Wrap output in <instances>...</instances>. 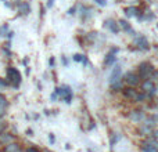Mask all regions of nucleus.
<instances>
[{
    "mask_svg": "<svg viewBox=\"0 0 158 152\" xmlns=\"http://www.w3.org/2000/svg\"><path fill=\"white\" fill-rule=\"evenodd\" d=\"M154 71H156V68L153 66V64L144 61V62H142L139 66H137V72H136V74L139 75L140 79L146 80V79H150V76H151V74H153Z\"/></svg>",
    "mask_w": 158,
    "mask_h": 152,
    "instance_id": "f257e3e1",
    "label": "nucleus"
},
{
    "mask_svg": "<svg viewBox=\"0 0 158 152\" xmlns=\"http://www.w3.org/2000/svg\"><path fill=\"white\" fill-rule=\"evenodd\" d=\"M122 82L126 84V86H131V87H136L139 86V83L142 82V79L139 78V75L136 74V72H126L125 75L122 76Z\"/></svg>",
    "mask_w": 158,
    "mask_h": 152,
    "instance_id": "f03ea898",
    "label": "nucleus"
},
{
    "mask_svg": "<svg viewBox=\"0 0 158 152\" xmlns=\"http://www.w3.org/2000/svg\"><path fill=\"white\" fill-rule=\"evenodd\" d=\"M7 82H10L14 87L19 86V83H21V74H19V71L17 68L10 66L7 69Z\"/></svg>",
    "mask_w": 158,
    "mask_h": 152,
    "instance_id": "7ed1b4c3",
    "label": "nucleus"
},
{
    "mask_svg": "<svg viewBox=\"0 0 158 152\" xmlns=\"http://www.w3.org/2000/svg\"><path fill=\"white\" fill-rule=\"evenodd\" d=\"M135 44H136V47L139 50H142V51H147V50H150V43H148V40L143 35H139V36L135 38Z\"/></svg>",
    "mask_w": 158,
    "mask_h": 152,
    "instance_id": "20e7f679",
    "label": "nucleus"
},
{
    "mask_svg": "<svg viewBox=\"0 0 158 152\" xmlns=\"http://www.w3.org/2000/svg\"><path fill=\"white\" fill-rule=\"evenodd\" d=\"M119 53V49L118 47H112L111 50L108 51V54L106 55V60H104V65L106 66H110L117 61V54Z\"/></svg>",
    "mask_w": 158,
    "mask_h": 152,
    "instance_id": "39448f33",
    "label": "nucleus"
},
{
    "mask_svg": "<svg viewBox=\"0 0 158 152\" xmlns=\"http://www.w3.org/2000/svg\"><path fill=\"white\" fill-rule=\"evenodd\" d=\"M122 94H123V97L126 98V100H131V101H135V98H136V95H137V90L135 89V87H131V86H126V87H122Z\"/></svg>",
    "mask_w": 158,
    "mask_h": 152,
    "instance_id": "423d86ee",
    "label": "nucleus"
},
{
    "mask_svg": "<svg viewBox=\"0 0 158 152\" xmlns=\"http://www.w3.org/2000/svg\"><path fill=\"white\" fill-rule=\"evenodd\" d=\"M104 28H107L108 30H111L114 35H118L119 33V25L117 24V21L115 19H112V18H108V19H106L104 21Z\"/></svg>",
    "mask_w": 158,
    "mask_h": 152,
    "instance_id": "0eeeda50",
    "label": "nucleus"
},
{
    "mask_svg": "<svg viewBox=\"0 0 158 152\" xmlns=\"http://www.w3.org/2000/svg\"><path fill=\"white\" fill-rule=\"evenodd\" d=\"M144 118V111H142V109H135V111H131V114H129V119L135 123H140Z\"/></svg>",
    "mask_w": 158,
    "mask_h": 152,
    "instance_id": "6e6552de",
    "label": "nucleus"
},
{
    "mask_svg": "<svg viewBox=\"0 0 158 152\" xmlns=\"http://www.w3.org/2000/svg\"><path fill=\"white\" fill-rule=\"evenodd\" d=\"M119 80H122V69H121L119 65H117L114 68V71H112L111 76H110V84L115 83V82H119Z\"/></svg>",
    "mask_w": 158,
    "mask_h": 152,
    "instance_id": "1a4fd4ad",
    "label": "nucleus"
},
{
    "mask_svg": "<svg viewBox=\"0 0 158 152\" xmlns=\"http://www.w3.org/2000/svg\"><path fill=\"white\" fill-rule=\"evenodd\" d=\"M118 25H119V29L125 30V32L132 33V35H136V33H135V30L132 29L131 24H129V22L126 21V19H119V21H118Z\"/></svg>",
    "mask_w": 158,
    "mask_h": 152,
    "instance_id": "9d476101",
    "label": "nucleus"
},
{
    "mask_svg": "<svg viewBox=\"0 0 158 152\" xmlns=\"http://www.w3.org/2000/svg\"><path fill=\"white\" fill-rule=\"evenodd\" d=\"M140 13V10L137 7H135V6H131V7H126L125 8V15L128 17V18H133V17H137Z\"/></svg>",
    "mask_w": 158,
    "mask_h": 152,
    "instance_id": "9b49d317",
    "label": "nucleus"
},
{
    "mask_svg": "<svg viewBox=\"0 0 158 152\" xmlns=\"http://www.w3.org/2000/svg\"><path fill=\"white\" fill-rule=\"evenodd\" d=\"M14 140V137L11 136V134L8 133H0V142H3V144H8V142H11Z\"/></svg>",
    "mask_w": 158,
    "mask_h": 152,
    "instance_id": "f8f14e48",
    "label": "nucleus"
},
{
    "mask_svg": "<svg viewBox=\"0 0 158 152\" xmlns=\"http://www.w3.org/2000/svg\"><path fill=\"white\" fill-rule=\"evenodd\" d=\"M18 6H19V11H21L22 14H29L31 13V7H29V4L28 3H18Z\"/></svg>",
    "mask_w": 158,
    "mask_h": 152,
    "instance_id": "ddd939ff",
    "label": "nucleus"
},
{
    "mask_svg": "<svg viewBox=\"0 0 158 152\" xmlns=\"http://www.w3.org/2000/svg\"><path fill=\"white\" fill-rule=\"evenodd\" d=\"M6 152H19V147L18 144H8L7 147H6Z\"/></svg>",
    "mask_w": 158,
    "mask_h": 152,
    "instance_id": "4468645a",
    "label": "nucleus"
},
{
    "mask_svg": "<svg viewBox=\"0 0 158 152\" xmlns=\"http://www.w3.org/2000/svg\"><path fill=\"white\" fill-rule=\"evenodd\" d=\"M7 30H8V26L6 24L3 26H0V36H6L7 35Z\"/></svg>",
    "mask_w": 158,
    "mask_h": 152,
    "instance_id": "2eb2a0df",
    "label": "nucleus"
},
{
    "mask_svg": "<svg viewBox=\"0 0 158 152\" xmlns=\"http://www.w3.org/2000/svg\"><path fill=\"white\" fill-rule=\"evenodd\" d=\"M7 86H8V82L6 80V79H2V78H0V89H6Z\"/></svg>",
    "mask_w": 158,
    "mask_h": 152,
    "instance_id": "dca6fc26",
    "label": "nucleus"
},
{
    "mask_svg": "<svg viewBox=\"0 0 158 152\" xmlns=\"http://www.w3.org/2000/svg\"><path fill=\"white\" fill-rule=\"evenodd\" d=\"M82 58H83V55H82V54H74V57H72V60H74V61H77V62H81V61H82Z\"/></svg>",
    "mask_w": 158,
    "mask_h": 152,
    "instance_id": "f3484780",
    "label": "nucleus"
},
{
    "mask_svg": "<svg viewBox=\"0 0 158 152\" xmlns=\"http://www.w3.org/2000/svg\"><path fill=\"white\" fill-rule=\"evenodd\" d=\"M150 79H151V80H153V82H156V80H158V71H157V69H156V71H154V72H153V74H151V76H150Z\"/></svg>",
    "mask_w": 158,
    "mask_h": 152,
    "instance_id": "a211bd4d",
    "label": "nucleus"
},
{
    "mask_svg": "<svg viewBox=\"0 0 158 152\" xmlns=\"http://www.w3.org/2000/svg\"><path fill=\"white\" fill-rule=\"evenodd\" d=\"M96 3H97L98 6H101V7H104V6H107V0H94Z\"/></svg>",
    "mask_w": 158,
    "mask_h": 152,
    "instance_id": "6ab92c4d",
    "label": "nucleus"
},
{
    "mask_svg": "<svg viewBox=\"0 0 158 152\" xmlns=\"http://www.w3.org/2000/svg\"><path fill=\"white\" fill-rule=\"evenodd\" d=\"M75 13H77V7H71L68 10V15H75Z\"/></svg>",
    "mask_w": 158,
    "mask_h": 152,
    "instance_id": "aec40b11",
    "label": "nucleus"
},
{
    "mask_svg": "<svg viewBox=\"0 0 158 152\" xmlns=\"http://www.w3.org/2000/svg\"><path fill=\"white\" fill-rule=\"evenodd\" d=\"M6 127H7V125H6L4 122H2V125H0V133H3V130H4Z\"/></svg>",
    "mask_w": 158,
    "mask_h": 152,
    "instance_id": "412c9836",
    "label": "nucleus"
},
{
    "mask_svg": "<svg viewBox=\"0 0 158 152\" xmlns=\"http://www.w3.org/2000/svg\"><path fill=\"white\" fill-rule=\"evenodd\" d=\"M54 4V0H47V7H53Z\"/></svg>",
    "mask_w": 158,
    "mask_h": 152,
    "instance_id": "4be33fe9",
    "label": "nucleus"
},
{
    "mask_svg": "<svg viewBox=\"0 0 158 152\" xmlns=\"http://www.w3.org/2000/svg\"><path fill=\"white\" fill-rule=\"evenodd\" d=\"M54 62H56V61H54V58H50V60H49V64H50V66H54Z\"/></svg>",
    "mask_w": 158,
    "mask_h": 152,
    "instance_id": "5701e85b",
    "label": "nucleus"
},
{
    "mask_svg": "<svg viewBox=\"0 0 158 152\" xmlns=\"http://www.w3.org/2000/svg\"><path fill=\"white\" fill-rule=\"evenodd\" d=\"M57 97H58V95L56 94V93H53V94H52V100H53V101H56V100H57Z\"/></svg>",
    "mask_w": 158,
    "mask_h": 152,
    "instance_id": "b1692460",
    "label": "nucleus"
},
{
    "mask_svg": "<svg viewBox=\"0 0 158 152\" xmlns=\"http://www.w3.org/2000/svg\"><path fill=\"white\" fill-rule=\"evenodd\" d=\"M61 60H63V64H64V65H67V64H68V61H67V58H65V57H63Z\"/></svg>",
    "mask_w": 158,
    "mask_h": 152,
    "instance_id": "393cba45",
    "label": "nucleus"
},
{
    "mask_svg": "<svg viewBox=\"0 0 158 152\" xmlns=\"http://www.w3.org/2000/svg\"><path fill=\"white\" fill-rule=\"evenodd\" d=\"M13 35H14L13 32H7V38H8V39H11V38H13Z\"/></svg>",
    "mask_w": 158,
    "mask_h": 152,
    "instance_id": "a878e982",
    "label": "nucleus"
},
{
    "mask_svg": "<svg viewBox=\"0 0 158 152\" xmlns=\"http://www.w3.org/2000/svg\"><path fill=\"white\" fill-rule=\"evenodd\" d=\"M27 134L28 136H32V130H27Z\"/></svg>",
    "mask_w": 158,
    "mask_h": 152,
    "instance_id": "bb28decb",
    "label": "nucleus"
},
{
    "mask_svg": "<svg viewBox=\"0 0 158 152\" xmlns=\"http://www.w3.org/2000/svg\"><path fill=\"white\" fill-rule=\"evenodd\" d=\"M156 137H157V138H158V130L156 131Z\"/></svg>",
    "mask_w": 158,
    "mask_h": 152,
    "instance_id": "cd10ccee",
    "label": "nucleus"
},
{
    "mask_svg": "<svg viewBox=\"0 0 158 152\" xmlns=\"http://www.w3.org/2000/svg\"><path fill=\"white\" fill-rule=\"evenodd\" d=\"M156 106H158V101H157V104H156Z\"/></svg>",
    "mask_w": 158,
    "mask_h": 152,
    "instance_id": "c85d7f7f",
    "label": "nucleus"
}]
</instances>
